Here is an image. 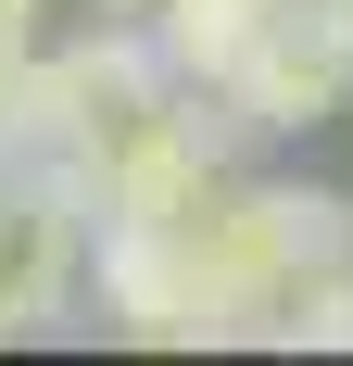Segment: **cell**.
I'll use <instances>...</instances> for the list:
<instances>
[{"instance_id": "2", "label": "cell", "mask_w": 353, "mask_h": 366, "mask_svg": "<svg viewBox=\"0 0 353 366\" xmlns=\"http://www.w3.org/2000/svg\"><path fill=\"white\" fill-rule=\"evenodd\" d=\"M89 291V202H76L64 164H0V341L51 329L64 303Z\"/></svg>"}, {"instance_id": "9", "label": "cell", "mask_w": 353, "mask_h": 366, "mask_svg": "<svg viewBox=\"0 0 353 366\" xmlns=\"http://www.w3.org/2000/svg\"><path fill=\"white\" fill-rule=\"evenodd\" d=\"M328 13H341V38H353V0H328Z\"/></svg>"}, {"instance_id": "8", "label": "cell", "mask_w": 353, "mask_h": 366, "mask_svg": "<svg viewBox=\"0 0 353 366\" xmlns=\"http://www.w3.org/2000/svg\"><path fill=\"white\" fill-rule=\"evenodd\" d=\"M89 13H114V26H151V0H89Z\"/></svg>"}, {"instance_id": "3", "label": "cell", "mask_w": 353, "mask_h": 366, "mask_svg": "<svg viewBox=\"0 0 353 366\" xmlns=\"http://www.w3.org/2000/svg\"><path fill=\"white\" fill-rule=\"evenodd\" d=\"M227 102H240L252 139H290V127H328V114L353 102V38L328 0H278L265 13V38L240 51V76H227Z\"/></svg>"}, {"instance_id": "7", "label": "cell", "mask_w": 353, "mask_h": 366, "mask_svg": "<svg viewBox=\"0 0 353 366\" xmlns=\"http://www.w3.org/2000/svg\"><path fill=\"white\" fill-rule=\"evenodd\" d=\"M51 38V0H0V51H38Z\"/></svg>"}, {"instance_id": "4", "label": "cell", "mask_w": 353, "mask_h": 366, "mask_svg": "<svg viewBox=\"0 0 353 366\" xmlns=\"http://www.w3.org/2000/svg\"><path fill=\"white\" fill-rule=\"evenodd\" d=\"M265 13H278V0H151V51H164L176 89H227L240 51L265 38Z\"/></svg>"}, {"instance_id": "6", "label": "cell", "mask_w": 353, "mask_h": 366, "mask_svg": "<svg viewBox=\"0 0 353 366\" xmlns=\"http://www.w3.org/2000/svg\"><path fill=\"white\" fill-rule=\"evenodd\" d=\"M0 164H26V51H0Z\"/></svg>"}, {"instance_id": "1", "label": "cell", "mask_w": 353, "mask_h": 366, "mask_svg": "<svg viewBox=\"0 0 353 366\" xmlns=\"http://www.w3.org/2000/svg\"><path fill=\"white\" fill-rule=\"evenodd\" d=\"M164 89H176V76H164V51H151V26H114V13H101L89 38H38V51H26V152L76 177V164L114 152Z\"/></svg>"}, {"instance_id": "5", "label": "cell", "mask_w": 353, "mask_h": 366, "mask_svg": "<svg viewBox=\"0 0 353 366\" xmlns=\"http://www.w3.org/2000/svg\"><path fill=\"white\" fill-rule=\"evenodd\" d=\"M278 341H290V354H353V253L316 265V278L278 303Z\"/></svg>"}]
</instances>
